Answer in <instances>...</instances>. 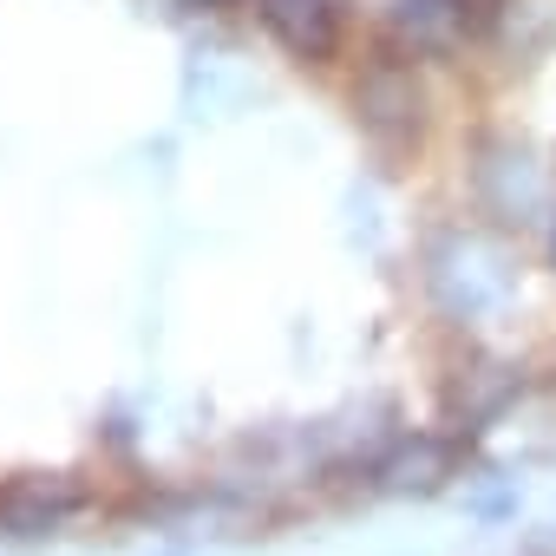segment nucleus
Returning <instances> with one entry per match:
<instances>
[{"instance_id": "f03ea898", "label": "nucleus", "mask_w": 556, "mask_h": 556, "mask_svg": "<svg viewBox=\"0 0 556 556\" xmlns=\"http://www.w3.org/2000/svg\"><path fill=\"white\" fill-rule=\"evenodd\" d=\"M79 504H86V491L73 478H60V471H21V478L0 484V536H21V543L60 536L79 517Z\"/></svg>"}, {"instance_id": "20e7f679", "label": "nucleus", "mask_w": 556, "mask_h": 556, "mask_svg": "<svg viewBox=\"0 0 556 556\" xmlns=\"http://www.w3.org/2000/svg\"><path fill=\"white\" fill-rule=\"evenodd\" d=\"M177 8H184V14H229L236 0H177Z\"/></svg>"}, {"instance_id": "7ed1b4c3", "label": "nucleus", "mask_w": 556, "mask_h": 556, "mask_svg": "<svg viewBox=\"0 0 556 556\" xmlns=\"http://www.w3.org/2000/svg\"><path fill=\"white\" fill-rule=\"evenodd\" d=\"M452 478V439H439V432H419V439H400L380 465H374V484L380 491H439Z\"/></svg>"}, {"instance_id": "f257e3e1", "label": "nucleus", "mask_w": 556, "mask_h": 556, "mask_svg": "<svg viewBox=\"0 0 556 556\" xmlns=\"http://www.w3.org/2000/svg\"><path fill=\"white\" fill-rule=\"evenodd\" d=\"M242 8L262 21V34L308 60V66H328L341 47H348V8L341 0H242Z\"/></svg>"}]
</instances>
